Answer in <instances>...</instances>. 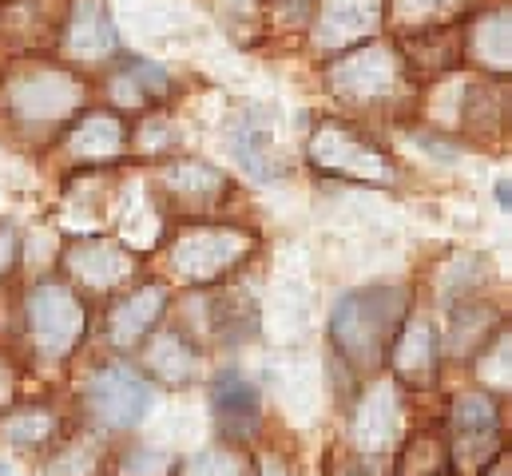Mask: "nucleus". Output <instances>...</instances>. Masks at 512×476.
<instances>
[{
    "label": "nucleus",
    "mask_w": 512,
    "mask_h": 476,
    "mask_svg": "<svg viewBox=\"0 0 512 476\" xmlns=\"http://www.w3.org/2000/svg\"><path fill=\"white\" fill-rule=\"evenodd\" d=\"M409 314V290L405 286H366L350 290L334 314H330V334L338 354L346 357L358 373H374L385 365L389 342L397 326Z\"/></svg>",
    "instance_id": "nucleus-1"
},
{
    "label": "nucleus",
    "mask_w": 512,
    "mask_h": 476,
    "mask_svg": "<svg viewBox=\"0 0 512 476\" xmlns=\"http://www.w3.org/2000/svg\"><path fill=\"white\" fill-rule=\"evenodd\" d=\"M24 330L40 365H56L88 334V302L60 278H44L24 298Z\"/></svg>",
    "instance_id": "nucleus-2"
},
{
    "label": "nucleus",
    "mask_w": 512,
    "mask_h": 476,
    "mask_svg": "<svg viewBox=\"0 0 512 476\" xmlns=\"http://www.w3.org/2000/svg\"><path fill=\"white\" fill-rule=\"evenodd\" d=\"M155 389L131 365H104L88 377L84 413L96 433H131L151 413Z\"/></svg>",
    "instance_id": "nucleus-3"
},
{
    "label": "nucleus",
    "mask_w": 512,
    "mask_h": 476,
    "mask_svg": "<svg viewBox=\"0 0 512 476\" xmlns=\"http://www.w3.org/2000/svg\"><path fill=\"white\" fill-rule=\"evenodd\" d=\"M247 250H251V235L239 227H191L175 238L171 262L187 282L207 286L231 274L247 258Z\"/></svg>",
    "instance_id": "nucleus-4"
},
{
    "label": "nucleus",
    "mask_w": 512,
    "mask_h": 476,
    "mask_svg": "<svg viewBox=\"0 0 512 476\" xmlns=\"http://www.w3.org/2000/svg\"><path fill=\"white\" fill-rule=\"evenodd\" d=\"M449 437H453V457L457 461L485 465V457L505 437L501 401L489 397V393H461L449 409Z\"/></svg>",
    "instance_id": "nucleus-5"
},
{
    "label": "nucleus",
    "mask_w": 512,
    "mask_h": 476,
    "mask_svg": "<svg viewBox=\"0 0 512 476\" xmlns=\"http://www.w3.org/2000/svg\"><path fill=\"white\" fill-rule=\"evenodd\" d=\"M211 417L227 445H247L262 429V397L255 381H247L239 369H219L211 381Z\"/></svg>",
    "instance_id": "nucleus-6"
},
{
    "label": "nucleus",
    "mask_w": 512,
    "mask_h": 476,
    "mask_svg": "<svg viewBox=\"0 0 512 476\" xmlns=\"http://www.w3.org/2000/svg\"><path fill=\"white\" fill-rule=\"evenodd\" d=\"M167 286L163 282H143L135 286L131 294L116 298L108 306V322H104V334H108V346L112 350H135L143 346V338L155 330V322L167 314Z\"/></svg>",
    "instance_id": "nucleus-7"
},
{
    "label": "nucleus",
    "mask_w": 512,
    "mask_h": 476,
    "mask_svg": "<svg viewBox=\"0 0 512 476\" xmlns=\"http://www.w3.org/2000/svg\"><path fill=\"white\" fill-rule=\"evenodd\" d=\"M385 357H389V365L397 369V377H401L405 385L425 389V385H433V377H437L441 334H437V326H433L425 314H417V318L405 314V322L397 326V334H393L389 354Z\"/></svg>",
    "instance_id": "nucleus-8"
},
{
    "label": "nucleus",
    "mask_w": 512,
    "mask_h": 476,
    "mask_svg": "<svg viewBox=\"0 0 512 476\" xmlns=\"http://www.w3.org/2000/svg\"><path fill=\"white\" fill-rule=\"evenodd\" d=\"M64 270H68L72 282L88 286L92 294H108L135 274V258H131L128 246H116V242H104V238H84V242L68 246Z\"/></svg>",
    "instance_id": "nucleus-9"
},
{
    "label": "nucleus",
    "mask_w": 512,
    "mask_h": 476,
    "mask_svg": "<svg viewBox=\"0 0 512 476\" xmlns=\"http://www.w3.org/2000/svg\"><path fill=\"white\" fill-rule=\"evenodd\" d=\"M235 155L247 167V175H255L258 183H274L278 179V163H274V147H270V119L247 112L235 123Z\"/></svg>",
    "instance_id": "nucleus-10"
},
{
    "label": "nucleus",
    "mask_w": 512,
    "mask_h": 476,
    "mask_svg": "<svg viewBox=\"0 0 512 476\" xmlns=\"http://www.w3.org/2000/svg\"><path fill=\"white\" fill-rule=\"evenodd\" d=\"M0 433H4V441L16 445V449H40V445H48V441L60 433V417H56V409L28 401V405H16V409L0 421Z\"/></svg>",
    "instance_id": "nucleus-11"
},
{
    "label": "nucleus",
    "mask_w": 512,
    "mask_h": 476,
    "mask_svg": "<svg viewBox=\"0 0 512 476\" xmlns=\"http://www.w3.org/2000/svg\"><path fill=\"white\" fill-rule=\"evenodd\" d=\"M147 365L151 373L167 377V381H191L195 377V365H199V354L191 346V338L183 330H163L155 342H151V354H147Z\"/></svg>",
    "instance_id": "nucleus-12"
},
{
    "label": "nucleus",
    "mask_w": 512,
    "mask_h": 476,
    "mask_svg": "<svg viewBox=\"0 0 512 476\" xmlns=\"http://www.w3.org/2000/svg\"><path fill=\"white\" fill-rule=\"evenodd\" d=\"M393 421H397V405H393V389H378V393H370L366 401H362V413H358V421H354V429H358V437H362V445L374 453L382 441H389V433H393Z\"/></svg>",
    "instance_id": "nucleus-13"
},
{
    "label": "nucleus",
    "mask_w": 512,
    "mask_h": 476,
    "mask_svg": "<svg viewBox=\"0 0 512 476\" xmlns=\"http://www.w3.org/2000/svg\"><path fill=\"white\" fill-rule=\"evenodd\" d=\"M112 476H175V461L151 445H128L116 453Z\"/></svg>",
    "instance_id": "nucleus-14"
},
{
    "label": "nucleus",
    "mask_w": 512,
    "mask_h": 476,
    "mask_svg": "<svg viewBox=\"0 0 512 476\" xmlns=\"http://www.w3.org/2000/svg\"><path fill=\"white\" fill-rule=\"evenodd\" d=\"M179 476H251V465L231 449H207L179 465Z\"/></svg>",
    "instance_id": "nucleus-15"
},
{
    "label": "nucleus",
    "mask_w": 512,
    "mask_h": 476,
    "mask_svg": "<svg viewBox=\"0 0 512 476\" xmlns=\"http://www.w3.org/2000/svg\"><path fill=\"white\" fill-rule=\"evenodd\" d=\"M12 262H16V231L4 223V227H0V278H8Z\"/></svg>",
    "instance_id": "nucleus-16"
},
{
    "label": "nucleus",
    "mask_w": 512,
    "mask_h": 476,
    "mask_svg": "<svg viewBox=\"0 0 512 476\" xmlns=\"http://www.w3.org/2000/svg\"><path fill=\"white\" fill-rule=\"evenodd\" d=\"M251 476H290V473H286V465L278 457H262L255 469H251Z\"/></svg>",
    "instance_id": "nucleus-17"
},
{
    "label": "nucleus",
    "mask_w": 512,
    "mask_h": 476,
    "mask_svg": "<svg viewBox=\"0 0 512 476\" xmlns=\"http://www.w3.org/2000/svg\"><path fill=\"white\" fill-rule=\"evenodd\" d=\"M493 195H497V203H501V211H509V207H512V187H509V179H501V183L493 187Z\"/></svg>",
    "instance_id": "nucleus-18"
},
{
    "label": "nucleus",
    "mask_w": 512,
    "mask_h": 476,
    "mask_svg": "<svg viewBox=\"0 0 512 476\" xmlns=\"http://www.w3.org/2000/svg\"><path fill=\"white\" fill-rule=\"evenodd\" d=\"M429 476H453L449 469H437V473H429Z\"/></svg>",
    "instance_id": "nucleus-19"
},
{
    "label": "nucleus",
    "mask_w": 512,
    "mask_h": 476,
    "mask_svg": "<svg viewBox=\"0 0 512 476\" xmlns=\"http://www.w3.org/2000/svg\"><path fill=\"white\" fill-rule=\"evenodd\" d=\"M489 476H509V469H505V473H497V469H493V473H489Z\"/></svg>",
    "instance_id": "nucleus-20"
}]
</instances>
